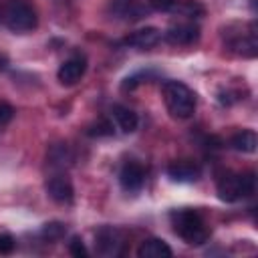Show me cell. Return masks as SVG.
I'll use <instances>...</instances> for the list:
<instances>
[{
  "instance_id": "6da1fadb",
  "label": "cell",
  "mask_w": 258,
  "mask_h": 258,
  "mask_svg": "<svg viewBox=\"0 0 258 258\" xmlns=\"http://www.w3.org/2000/svg\"><path fill=\"white\" fill-rule=\"evenodd\" d=\"M0 22H4L12 32L26 34L36 28L38 16L28 0H6L0 6Z\"/></svg>"
},
{
  "instance_id": "7a4b0ae2",
  "label": "cell",
  "mask_w": 258,
  "mask_h": 258,
  "mask_svg": "<svg viewBox=\"0 0 258 258\" xmlns=\"http://www.w3.org/2000/svg\"><path fill=\"white\" fill-rule=\"evenodd\" d=\"M161 97L175 119H189L196 111V93L181 81H165L161 85Z\"/></svg>"
},
{
  "instance_id": "3957f363",
  "label": "cell",
  "mask_w": 258,
  "mask_h": 258,
  "mask_svg": "<svg viewBox=\"0 0 258 258\" xmlns=\"http://www.w3.org/2000/svg\"><path fill=\"white\" fill-rule=\"evenodd\" d=\"M173 232L189 246H202L210 238V230L204 218L194 210H175L171 212Z\"/></svg>"
},
{
  "instance_id": "277c9868",
  "label": "cell",
  "mask_w": 258,
  "mask_h": 258,
  "mask_svg": "<svg viewBox=\"0 0 258 258\" xmlns=\"http://www.w3.org/2000/svg\"><path fill=\"white\" fill-rule=\"evenodd\" d=\"M216 189H218V198L222 202L234 204L242 198H248L254 194L256 189V177L252 171L246 173H234V171H224L218 181H216Z\"/></svg>"
},
{
  "instance_id": "5b68a950",
  "label": "cell",
  "mask_w": 258,
  "mask_h": 258,
  "mask_svg": "<svg viewBox=\"0 0 258 258\" xmlns=\"http://www.w3.org/2000/svg\"><path fill=\"white\" fill-rule=\"evenodd\" d=\"M109 12L113 18H119L125 22H137L143 16H147L149 6L145 4V0H111Z\"/></svg>"
},
{
  "instance_id": "8992f818",
  "label": "cell",
  "mask_w": 258,
  "mask_h": 258,
  "mask_svg": "<svg viewBox=\"0 0 258 258\" xmlns=\"http://www.w3.org/2000/svg\"><path fill=\"white\" fill-rule=\"evenodd\" d=\"M95 250L101 256H119L123 252V236L113 226H103L95 234Z\"/></svg>"
},
{
  "instance_id": "52a82bcc",
  "label": "cell",
  "mask_w": 258,
  "mask_h": 258,
  "mask_svg": "<svg viewBox=\"0 0 258 258\" xmlns=\"http://www.w3.org/2000/svg\"><path fill=\"white\" fill-rule=\"evenodd\" d=\"M163 38L169 42V44H177V46H187V44H194L200 40V26L191 20L187 22H177V24H171Z\"/></svg>"
},
{
  "instance_id": "ba28073f",
  "label": "cell",
  "mask_w": 258,
  "mask_h": 258,
  "mask_svg": "<svg viewBox=\"0 0 258 258\" xmlns=\"http://www.w3.org/2000/svg\"><path fill=\"white\" fill-rule=\"evenodd\" d=\"M85 73H87V58L83 54H73L58 67L56 77L62 85H75L83 79Z\"/></svg>"
},
{
  "instance_id": "9c48e42d",
  "label": "cell",
  "mask_w": 258,
  "mask_h": 258,
  "mask_svg": "<svg viewBox=\"0 0 258 258\" xmlns=\"http://www.w3.org/2000/svg\"><path fill=\"white\" fill-rule=\"evenodd\" d=\"M119 183L125 191L133 194V191H139L145 183V169L141 163L137 161H127L121 171H119Z\"/></svg>"
},
{
  "instance_id": "30bf717a",
  "label": "cell",
  "mask_w": 258,
  "mask_h": 258,
  "mask_svg": "<svg viewBox=\"0 0 258 258\" xmlns=\"http://www.w3.org/2000/svg\"><path fill=\"white\" fill-rule=\"evenodd\" d=\"M46 194L50 200H54L56 204H71L75 198V189L73 183L67 175H52L46 179Z\"/></svg>"
},
{
  "instance_id": "8fae6325",
  "label": "cell",
  "mask_w": 258,
  "mask_h": 258,
  "mask_svg": "<svg viewBox=\"0 0 258 258\" xmlns=\"http://www.w3.org/2000/svg\"><path fill=\"white\" fill-rule=\"evenodd\" d=\"M167 175L173 179V181H179V183H191V181H198L200 175H202V167L196 163V161H189V159H179V161H173L167 165Z\"/></svg>"
},
{
  "instance_id": "7c38bea8",
  "label": "cell",
  "mask_w": 258,
  "mask_h": 258,
  "mask_svg": "<svg viewBox=\"0 0 258 258\" xmlns=\"http://www.w3.org/2000/svg\"><path fill=\"white\" fill-rule=\"evenodd\" d=\"M159 40H161V30L155 28V26H145V28H139V30L131 32V34L123 40V44L143 50V48H151V46H155Z\"/></svg>"
},
{
  "instance_id": "4fadbf2b",
  "label": "cell",
  "mask_w": 258,
  "mask_h": 258,
  "mask_svg": "<svg viewBox=\"0 0 258 258\" xmlns=\"http://www.w3.org/2000/svg\"><path fill=\"white\" fill-rule=\"evenodd\" d=\"M230 48H234L238 54L242 56H256L258 52V42H256V28L254 24H250L248 32H242V34H236L232 40H230Z\"/></svg>"
},
{
  "instance_id": "5bb4252c",
  "label": "cell",
  "mask_w": 258,
  "mask_h": 258,
  "mask_svg": "<svg viewBox=\"0 0 258 258\" xmlns=\"http://www.w3.org/2000/svg\"><path fill=\"white\" fill-rule=\"evenodd\" d=\"M111 117L115 121V125L123 131V133H133L139 125V117L133 109L125 107V105H113L111 107Z\"/></svg>"
},
{
  "instance_id": "9a60e30c",
  "label": "cell",
  "mask_w": 258,
  "mask_h": 258,
  "mask_svg": "<svg viewBox=\"0 0 258 258\" xmlns=\"http://www.w3.org/2000/svg\"><path fill=\"white\" fill-rule=\"evenodd\" d=\"M173 252L167 246V242L159 240V238H149L145 242H141V246L137 248V256L139 258H169Z\"/></svg>"
},
{
  "instance_id": "2e32d148",
  "label": "cell",
  "mask_w": 258,
  "mask_h": 258,
  "mask_svg": "<svg viewBox=\"0 0 258 258\" xmlns=\"http://www.w3.org/2000/svg\"><path fill=\"white\" fill-rule=\"evenodd\" d=\"M256 145H258V137L250 129H244V131L230 137V147L236 151H242V153H254Z\"/></svg>"
},
{
  "instance_id": "e0dca14e",
  "label": "cell",
  "mask_w": 258,
  "mask_h": 258,
  "mask_svg": "<svg viewBox=\"0 0 258 258\" xmlns=\"http://www.w3.org/2000/svg\"><path fill=\"white\" fill-rule=\"evenodd\" d=\"M169 12H175V14L185 16V18H200V16L206 14L204 6L200 2H196V0H175L173 8Z\"/></svg>"
},
{
  "instance_id": "ac0fdd59",
  "label": "cell",
  "mask_w": 258,
  "mask_h": 258,
  "mask_svg": "<svg viewBox=\"0 0 258 258\" xmlns=\"http://www.w3.org/2000/svg\"><path fill=\"white\" fill-rule=\"evenodd\" d=\"M64 232H67L64 224H60V222H50V224H44V226H42V232H40V234H42L46 240L54 242V240H60V238L64 236Z\"/></svg>"
},
{
  "instance_id": "d6986e66",
  "label": "cell",
  "mask_w": 258,
  "mask_h": 258,
  "mask_svg": "<svg viewBox=\"0 0 258 258\" xmlns=\"http://www.w3.org/2000/svg\"><path fill=\"white\" fill-rule=\"evenodd\" d=\"M69 252H71L75 258H85V256L89 254L81 236H73V238H71V242H69Z\"/></svg>"
},
{
  "instance_id": "ffe728a7",
  "label": "cell",
  "mask_w": 258,
  "mask_h": 258,
  "mask_svg": "<svg viewBox=\"0 0 258 258\" xmlns=\"http://www.w3.org/2000/svg\"><path fill=\"white\" fill-rule=\"evenodd\" d=\"M91 137H101V135H111L113 133V125L107 123V121H99L97 125H93L89 131H87Z\"/></svg>"
},
{
  "instance_id": "44dd1931",
  "label": "cell",
  "mask_w": 258,
  "mask_h": 258,
  "mask_svg": "<svg viewBox=\"0 0 258 258\" xmlns=\"http://www.w3.org/2000/svg\"><path fill=\"white\" fill-rule=\"evenodd\" d=\"M14 117V107L6 101H0V127H4L6 123H10Z\"/></svg>"
},
{
  "instance_id": "7402d4cb",
  "label": "cell",
  "mask_w": 258,
  "mask_h": 258,
  "mask_svg": "<svg viewBox=\"0 0 258 258\" xmlns=\"http://www.w3.org/2000/svg\"><path fill=\"white\" fill-rule=\"evenodd\" d=\"M14 246H16V242L10 234H6V232L0 234V254H10L14 250Z\"/></svg>"
},
{
  "instance_id": "603a6c76",
  "label": "cell",
  "mask_w": 258,
  "mask_h": 258,
  "mask_svg": "<svg viewBox=\"0 0 258 258\" xmlns=\"http://www.w3.org/2000/svg\"><path fill=\"white\" fill-rule=\"evenodd\" d=\"M147 2H149V8L159 10V12H169L175 4V0H147Z\"/></svg>"
}]
</instances>
